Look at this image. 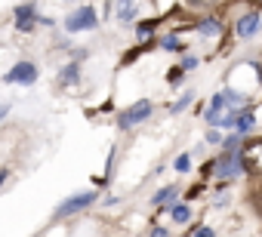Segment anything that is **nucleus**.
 Masks as SVG:
<instances>
[{
	"mask_svg": "<svg viewBox=\"0 0 262 237\" xmlns=\"http://www.w3.org/2000/svg\"><path fill=\"white\" fill-rule=\"evenodd\" d=\"M201 31H204V34H219V25H216L213 19H207V22H201Z\"/></svg>",
	"mask_w": 262,
	"mask_h": 237,
	"instance_id": "nucleus-12",
	"label": "nucleus"
},
{
	"mask_svg": "<svg viewBox=\"0 0 262 237\" xmlns=\"http://www.w3.org/2000/svg\"><path fill=\"white\" fill-rule=\"evenodd\" d=\"M256 28H259V16H256V13H250V16H244V19L237 22V34H241V37H250Z\"/></svg>",
	"mask_w": 262,
	"mask_h": 237,
	"instance_id": "nucleus-6",
	"label": "nucleus"
},
{
	"mask_svg": "<svg viewBox=\"0 0 262 237\" xmlns=\"http://www.w3.org/2000/svg\"><path fill=\"white\" fill-rule=\"evenodd\" d=\"M16 16H19V31H31V28H34V22H31L34 10H31V7H22Z\"/></svg>",
	"mask_w": 262,
	"mask_h": 237,
	"instance_id": "nucleus-7",
	"label": "nucleus"
},
{
	"mask_svg": "<svg viewBox=\"0 0 262 237\" xmlns=\"http://www.w3.org/2000/svg\"><path fill=\"white\" fill-rule=\"evenodd\" d=\"M117 16H120V22H129V19H133V0H120Z\"/></svg>",
	"mask_w": 262,
	"mask_h": 237,
	"instance_id": "nucleus-8",
	"label": "nucleus"
},
{
	"mask_svg": "<svg viewBox=\"0 0 262 237\" xmlns=\"http://www.w3.org/2000/svg\"><path fill=\"white\" fill-rule=\"evenodd\" d=\"M77 80V68L71 65V68H65V83H74Z\"/></svg>",
	"mask_w": 262,
	"mask_h": 237,
	"instance_id": "nucleus-14",
	"label": "nucleus"
},
{
	"mask_svg": "<svg viewBox=\"0 0 262 237\" xmlns=\"http://www.w3.org/2000/svg\"><path fill=\"white\" fill-rule=\"evenodd\" d=\"M241 167L247 173H262V142H247L244 151H241Z\"/></svg>",
	"mask_w": 262,
	"mask_h": 237,
	"instance_id": "nucleus-1",
	"label": "nucleus"
},
{
	"mask_svg": "<svg viewBox=\"0 0 262 237\" xmlns=\"http://www.w3.org/2000/svg\"><path fill=\"white\" fill-rule=\"evenodd\" d=\"M65 28L68 31H90V28H96V13L90 7H80L65 19Z\"/></svg>",
	"mask_w": 262,
	"mask_h": 237,
	"instance_id": "nucleus-2",
	"label": "nucleus"
},
{
	"mask_svg": "<svg viewBox=\"0 0 262 237\" xmlns=\"http://www.w3.org/2000/svg\"><path fill=\"white\" fill-rule=\"evenodd\" d=\"M148 114H151V102H139V105H133L129 111H123V114H120V127H133V124L145 121Z\"/></svg>",
	"mask_w": 262,
	"mask_h": 237,
	"instance_id": "nucleus-4",
	"label": "nucleus"
},
{
	"mask_svg": "<svg viewBox=\"0 0 262 237\" xmlns=\"http://www.w3.org/2000/svg\"><path fill=\"white\" fill-rule=\"evenodd\" d=\"M188 167H191V157H188V154H182V157L176 160V170H179V173H185Z\"/></svg>",
	"mask_w": 262,
	"mask_h": 237,
	"instance_id": "nucleus-13",
	"label": "nucleus"
},
{
	"mask_svg": "<svg viewBox=\"0 0 262 237\" xmlns=\"http://www.w3.org/2000/svg\"><path fill=\"white\" fill-rule=\"evenodd\" d=\"M191 4H210V0H191Z\"/></svg>",
	"mask_w": 262,
	"mask_h": 237,
	"instance_id": "nucleus-17",
	"label": "nucleus"
},
{
	"mask_svg": "<svg viewBox=\"0 0 262 237\" xmlns=\"http://www.w3.org/2000/svg\"><path fill=\"white\" fill-rule=\"evenodd\" d=\"M194 237H213V231L210 228H194Z\"/></svg>",
	"mask_w": 262,
	"mask_h": 237,
	"instance_id": "nucleus-16",
	"label": "nucleus"
},
{
	"mask_svg": "<svg viewBox=\"0 0 262 237\" xmlns=\"http://www.w3.org/2000/svg\"><path fill=\"white\" fill-rule=\"evenodd\" d=\"M37 80V68L31 62H19L13 65V71L7 74V83H34Z\"/></svg>",
	"mask_w": 262,
	"mask_h": 237,
	"instance_id": "nucleus-3",
	"label": "nucleus"
},
{
	"mask_svg": "<svg viewBox=\"0 0 262 237\" xmlns=\"http://www.w3.org/2000/svg\"><path fill=\"white\" fill-rule=\"evenodd\" d=\"M164 46H167V50H182V46H179V40H176V37H167V40H164Z\"/></svg>",
	"mask_w": 262,
	"mask_h": 237,
	"instance_id": "nucleus-15",
	"label": "nucleus"
},
{
	"mask_svg": "<svg viewBox=\"0 0 262 237\" xmlns=\"http://www.w3.org/2000/svg\"><path fill=\"white\" fill-rule=\"evenodd\" d=\"M176 194H179L176 188H167V191H161V194L155 197V203H158V206H167V203H173V200H176Z\"/></svg>",
	"mask_w": 262,
	"mask_h": 237,
	"instance_id": "nucleus-9",
	"label": "nucleus"
},
{
	"mask_svg": "<svg viewBox=\"0 0 262 237\" xmlns=\"http://www.w3.org/2000/svg\"><path fill=\"white\" fill-rule=\"evenodd\" d=\"M96 200V194L93 191H86V194H77V197H71V200H65L62 206H59V212L62 216H68V212H77V209H83L86 203H93Z\"/></svg>",
	"mask_w": 262,
	"mask_h": 237,
	"instance_id": "nucleus-5",
	"label": "nucleus"
},
{
	"mask_svg": "<svg viewBox=\"0 0 262 237\" xmlns=\"http://www.w3.org/2000/svg\"><path fill=\"white\" fill-rule=\"evenodd\" d=\"M173 219H176V222H182V225H185V222H188V219H191V212H188V206H176V209H173Z\"/></svg>",
	"mask_w": 262,
	"mask_h": 237,
	"instance_id": "nucleus-11",
	"label": "nucleus"
},
{
	"mask_svg": "<svg viewBox=\"0 0 262 237\" xmlns=\"http://www.w3.org/2000/svg\"><path fill=\"white\" fill-rule=\"evenodd\" d=\"M250 127H253V114H250V111L237 114V133H244V130H250Z\"/></svg>",
	"mask_w": 262,
	"mask_h": 237,
	"instance_id": "nucleus-10",
	"label": "nucleus"
}]
</instances>
